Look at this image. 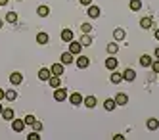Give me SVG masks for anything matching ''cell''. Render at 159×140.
Here are the masks:
<instances>
[{
  "instance_id": "obj_13",
  "label": "cell",
  "mask_w": 159,
  "mask_h": 140,
  "mask_svg": "<svg viewBox=\"0 0 159 140\" xmlns=\"http://www.w3.org/2000/svg\"><path fill=\"white\" fill-rule=\"evenodd\" d=\"M123 79L125 81H134L136 79V71H134V69H125V71H123Z\"/></svg>"
},
{
  "instance_id": "obj_42",
  "label": "cell",
  "mask_w": 159,
  "mask_h": 140,
  "mask_svg": "<svg viewBox=\"0 0 159 140\" xmlns=\"http://www.w3.org/2000/svg\"><path fill=\"white\" fill-rule=\"evenodd\" d=\"M2 110H4V108H2V106H0V113H2Z\"/></svg>"
},
{
  "instance_id": "obj_11",
  "label": "cell",
  "mask_w": 159,
  "mask_h": 140,
  "mask_svg": "<svg viewBox=\"0 0 159 140\" xmlns=\"http://www.w3.org/2000/svg\"><path fill=\"white\" fill-rule=\"evenodd\" d=\"M88 63H90V60H88L86 56H79V58H77V67L84 69V67H88Z\"/></svg>"
},
{
  "instance_id": "obj_28",
  "label": "cell",
  "mask_w": 159,
  "mask_h": 140,
  "mask_svg": "<svg viewBox=\"0 0 159 140\" xmlns=\"http://www.w3.org/2000/svg\"><path fill=\"white\" fill-rule=\"evenodd\" d=\"M142 8V2H140V0H130V10L132 12H138Z\"/></svg>"
},
{
  "instance_id": "obj_27",
  "label": "cell",
  "mask_w": 159,
  "mask_h": 140,
  "mask_svg": "<svg viewBox=\"0 0 159 140\" xmlns=\"http://www.w3.org/2000/svg\"><path fill=\"white\" fill-rule=\"evenodd\" d=\"M117 52H119V46H117L115 42H109V44H107V54L113 56V54H117Z\"/></svg>"
},
{
  "instance_id": "obj_40",
  "label": "cell",
  "mask_w": 159,
  "mask_h": 140,
  "mask_svg": "<svg viewBox=\"0 0 159 140\" xmlns=\"http://www.w3.org/2000/svg\"><path fill=\"white\" fill-rule=\"evenodd\" d=\"M155 39H157V40H159V29H157V31H155Z\"/></svg>"
},
{
  "instance_id": "obj_7",
  "label": "cell",
  "mask_w": 159,
  "mask_h": 140,
  "mask_svg": "<svg viewBox=\"0 0 159 140\" xmlns=\"http://www.w3.org/2000/svg\"><path fill=\"white\" fill-rule=\"evenodd\" d=\"M125 37H127V33H125V29H115V31H113V39H115L117 42L125 40Z\"/></svg>"
},
{
  "instance_id": "obj_20",
  "label": "cell",
  "mask_w": 159,
  "mask_h": 140,
  "mask_svg": "<svg viewBox=\"0 0 159 140\" xmlns=\"http://www.w3.org/2000/svg\"><path fill=\"white\" fill-rule=\"evenodd\" d=\"M152 62H153V60H152V58L148 56V54H144V56L140 58V65H142V67H150V65H152Z\"/></svg>"
},
{
  "instance_id": "obj_33",
  "label": "cell",
  "mask_w": 159,
  "mask_h": 140,
  "mask_svg": "<svg viewBox=\"0 0 159 140\" xmlns=\"http://www.w3.org/2000/svg\"><path fill=\"white\" fill-rule=\"evenodd\" d=\"M31 127H33L35 131H42V123H40V121H37V119H35V123H33Z\"/></svg>"
},
{
  "instance_id": "obj_23",
  "label": "cell",
  "mask_w": 159,
  "mask_h": 140,
  "mask_svg": "<svg viewBox=\"0 0 159 140\" xmlns=\"http://www.w3.org/2000/svg\"><path fill=\"white\" fill-rule=\"evenodd\" d=\"M148 129H150V131H157L159 129V121L157 119H148Z\"/></svg>"
},
{
  "instance_id": "obj_21",
  "label": "cell",
  "mask_w": 159,
  "mask_h": 140,
  "mask_svg": "<svg viewBox=\"0 0 159 140\" xmlns=\"http://www.w3.org/2000/svg\"><path fill=\"white\" fill-rule=\"evenodd\" d=\"M109 81H111L113 85H119L121 81H123V73H117V71H113V73H111V79H109Z\"/></svg>"
},
{
  "instance_id": "obj_5",
  "label": "cell",
  "mask_w": 159,
  "mask_h": 140,
  "mask_svg": "<svg viewBox=\"0 0 159 140\" xmlns=\"http://www.w3.org/2000/svg\"><path fill=\"white\" fill-rule=\"evenodd\" d=\"M127 102H129V96L125 94V92H119V94L115 96V104H117V106H125Z\"/></svg>"
},
{
  "instance_id": "obj_34",
  "label": "cell",
  "mask_w": 159,
  "mask_h": 140,
  "mask_svg": "<svg viewBox=\"0 0 159 140\" xmlns=\"http://www.w3.org/2000/svg\"><path fill=\"white\" fill-rule=\"evenodd\" d=\"M27 140H39V131H35V133H31V134L27 136Z\"/></svg>"
},
{
  "instance_id": "obj_16",
  "label": "cell",
  "mask_w": 159,
  "mask_h": 140,
  "mask_svg": "<svg viewBox=\"0 0 159 140\" xmlns=\"http://www.w3.org/2000/svg\"><path fill=\"white\" fill-rule=\"evenodd\" d=\"M2 117H4L6 121H12V119L16 117V111L10 110V108H6V110H2Z\"/></svg>"
},
{
  "instance_id": "obj_22",
  "label": "cell",
  "mask_w": 159,
  "mask_h": 140,
  "mask_svg": "<svg viewBox=\"0 0 159 140\" xmlns=\"http://www.w3.org/2000/svg\"><path fill=\"white\" fill-rule=\"evenodd\" d=\"M115 106H117V104H115V100H113V98H107V100L104 102V108H106L107 111H113V110H115Z\"/></svg>"
},
{
  "instance_id": "obj_3",
  "label": "cell",
  "mask_w": 159,
  "mask_h": 140,
  "mask_svg": "<svg viewBox=\"0 0 159 140\" xmlns=\"http://www.w3.org/2000/svg\"><path fill=\"white\" fill-rule=\"evenodd\" d=\"M10 83H12L14 86L16 85H21V83H23V75H21V73H12V75H10Z\"/></svg>"
},
{
  "instance_id": "obj_1",
  "label": "cell",
  "mask_w": 159,
  "mask_h": 140,
  "mask_svg": "<svg viewBox=\"0 0 159 140\" xmlns=\"http://www.w3.org/2000/svg\"><path fill=\"white\" fill-rule=\"evenodd\" d=\"M54 100H58V102L67 100V90H65V88H56V92H54Z\"/></svg>"
},
{
  "instance_id": "obj_8",
  "label": "cell",
  "mask_w": 159,
  "mask_h": 140,
  "mask_svg": "<svg viewBox=\"0 0 159 140\" xmlns=\"http://www.w3.org/2000/svg\"><path fill=\"white\" fill-rule=\"evenodd\" d=\"M153 23H155L153 17H142V19H140V27H142V29H150Z\"/></svg>"
},
{
  "instance_id": "obj_2",
  "label": "cell",
  "mask_w": 159,
  "mask_h": 140,
  "mask_svg": "<svg viewBox=\"0 0 159 140\" xmlns=\"http://www.w3.org/2000/svg\"><path fill=\"white\" fill-rule=\"evenodd\" d=\"M23 127H25V121H21V119H12V129L16 131V133H21L23 131Z\"/></svg>"
},
{
  "instance_id": "obj_9",
  "label": "cell",
  "mask_w": 159,
  "mask_h": 140,
  "mask_svg": "<svg viewBox=\"0 0 159 140\" xmlns=\"http://www.w3.org/2000/svg\"><path fill=\"white\" fill-rule=\"evenodd\" d=\"M61 40L63 42H71L73 40V31L71 29H63L61 31Z\"/></svg>"
},
{
  "instance_id": "obj_24",
  "label": "cell",
  "mask_w": 159,
  "mask_h": 140,
  "mask_svg": "<svg viewBox=\"0 0 159 140\" xmlns=\"http://www.w3.org/2000/svg\"><path fill=\"white\" fill-rule=\"evenodd\" d=\"M81 44L83 46H90V44H92V37H90L88 33H84L83 37H81Z\"/></svg>"
},
{
  "instance_id": "obj_25",
  "label": "cell",
  "mask_w": 159,
  "mask_h": 140,
  "mask_svg": "<svg viewBox=\"0 0 159 140\" xmlns=\"http://www.w3.org/2000/svg\"><path fill=\"white\" fill-rule=\"evenodd\" d=\"M37 14H39L40 17H46V16L50 14V8H48V6H39V10H37Z\"/></svg>"
},
{
  "instance_id": "obj_39",
  "label": "cell",
  "mask_w": 159,
  "mask_h": 140,
  "mask_svg": "<svg viewBox=\"0 0 159 140\" xmlns=\"http://www.w3.org/2000/svg\"><path fill=\"white\" fill-rule=\"evenodd\" d=\"M155 58L159 60V48H155Z\"/></svg>"
},
{
  "instance_id": "obj_10",
  "label": "cell",
  "mask_w": 159,
  "mask_h": 140,
  "mask_svg": "<svg viewBox=\"0 0 159 140\" xmlns=\"http://www.w3.org/2000/svg\"><path fill=\"white\" fill-rule=\"evenodd\" d=\"M50 73H52V75L61 77V75H63V65H61V63H54V65H52V69H50Z\"/></svg>"
},
{
  "instance_id": "obj_31",
  "label": "cell",
  "mask_w": 159,
  "mask_h": 140,
  "mask_svg": "<svg viewBox=\"0 0 159 140\" xmlns=\"http://www.w3.org/2000/svg\"><path fill=\"white\" fill-rule=\"evenodd\" d=\"M23 121H25V125H33V123H35V115H33V113H29V115H27V117H25Z\"/></svg>"
},
{
  "instance_id": "obj_41",
  "label": "cell",
  "mask_w": 159,
  "mask_h": 140,
  "mask_svg": "<svg viewBox=\"0 0 159 140\" xmlns=\"http://www.w3.org/2000/svg\"><path fill=\"white\" fill-rule=\"evenodd\" d=\"M2 23H4V21H2V19H0V27H2Z\"/></svg>"
},
{
  "instance_id": "obj_26",
  "label": "cell",
  "mask_w": 159,
  "mask_h": 140,
  "mask_svg": "<svg viewBox=\"0 0 159 140\" xmlns=\"http://www.w3.org/2000/svg\"><path fill=\"white\" fill-rule=\"evenodd\" d=\"M83 102H84L86 108H94V106H96V98H94V96H86Z\"/></svg>"
},
{
  "instance_id": "obj_4",
  "label": "cell",
  "mask_w": 159,
  "mask_h": 140,
  "mask_svg": "<svg viewBox=\"0 0 159 140\" xmlns=\"http://www.w3.org/2000/svg\"><path fill=\"white\" fill-rule=\"evenodd\" d=\"M81 50H83V44H81V42H75V40H71V42H69V52H71L73 56H75V54H79Z\"/></svg>"
},
{
  "instance_id": "obj_35",
  "label": "cell",
  "mask_w": 159,
  "mask_h": 140,
  "mask_svg": "<svg viewBox=\"0 0 159 140\" xmlns=\"http://www.w3.org/2000/svg\"><path fill=\"white\" fill-rule=\"evenodd\" d=\"M150 67H153V71H155V73H159V60H157V62H152V65H150Z\"/></svg>"
},
{
  "instance_id": "obj_14",
  "label": "cell",
  "mask_w": 159,
  "mask_h": 140,
  "mask_svg": "<svg viewBox=\"0 0 159 140\" xmlns=\"http://www.w3.org/2000/svg\"><path fill=\"white\" fill-rule=\"evenodd\" d=\"M98 16H100V8H98V6H92V4H90V6H88V17L96 19Z\"/></svg>"
},
{
  "instance_id": "obj_32",
  "label": "cell",
  "mask_w": 159,
  "mask_h": 140,
  "mask_svg": "<svg viewBox=\"0 0 159 140\" xmlns=\"http://www.w3.org/2000/svg\"><path fill=\"white\" fill-rule=\"evenodd\" d=\"M81 31H83V33H90V31H92V25H90V23H83V25H81Z\"/></svg>"
},
{
  "instance_id": "obj_38",
  "label": "cell",
  "mask_w": 159,
  "mask_h": 140,
  "mask_svg": "<svg viewBox=\"0 0 159 140\" xmlns=\"http://www.w3.org/2000/svg\"><path fill=\"white\" fill-rule=\"evenodd\" d=\"M8 4V0H0V6H6Z\"/></svg>"
},
{
  "instance_id": "obj_29",
  "label": "cell",
  "mask_w": 159,
  "mask_h": 140,
  "mask_svg": "<svg viewBox=\"0 0 159 140\" xmlns=\"http://www.w3.org/2000/svg\"><path fill=\"white\" fill-rule=\"evenodd\" d=\"M6 21L16 23V21H17V14H16V12H8V14H6Z\"/></svg>"
},
{
  "instance_id": "obj_30",
  "label": "cell",
  "mask_w": 159,
  "mask_h": 140,
  "mask_svg": "<svg viewBox=\"0 0 159 140\" xmlns=\"http://www.w3.org/2000/svg\"><path fill=\"white\" fill-rule=\"evenodd\" d=\"M16 98H17V92H16V90H8V92H6V100L16 102Z\"/></svg>"
},
{
  "instance_id": "obj_6",
  "label": "cell",
  "mask_w": 159,
  "mask_h": 140,
  "mask_svg": "<svg viewBox=\"0 0 159 140\" xmlns=\"http://www.w3.org/2000/svg\"><path fill=\"white\" fill-rule=\"evenodd\" d=\"M117 65H119V63H117V60H115V58H113V56H111V58H107V60H106V67L109 69V71H115V69H117Z\"/></svg>"
},
{
  "instance_id": "obj_37",
  "label": "cell",
  "mask_w": 159,
  "mask_h": 140,
  "mask_svg": "<svg viewBox=\"0 0 159 140\" xmlns=\"http://www.w3.org/2000/svg\"><path fill=\"white\" fill-rule=\"evenodd\" d=\"M2 98H6V92H4L2 88H0V100H2Z\"/></svg>"
},
{
  "instance_id": "obj_19",
  "label": "cell",
  "mask_w": 159,
  "mask_h": 140,
  "mask_svg": "<svg viewBox=\"0 0 159 140\" xmlns=\"http://www.w3.org/2000/svg\"><path fill=\"white\" fill-rule=\"evenodd\" d=\"M48 40H50L48 33H39V35H37V42H39V44H48Z\"/></svg>"
},
{
  "instance_id": "obj_36",
  "label": "cell",
  "mask_w": 159,
  "mask_h": 140,
  "mask_svg": "<svg viewBox=\"0 0 159 140\" xmlns=\"http://www.w3.org/2000/svg\"><path fill=\"white\" fill-rule=\"evenodd\" d=\"M81 4H84V6H90V4H92V0H81Z\"/></svg>"
},
{
  "instance_id": "obj_17",
  "label": "cell",
  "mask_w": 159,
  "mask_h": 140,
  "mask_svg": "<svg viewBox=\"0 0 159 140\" xmlns=\"http://www.w3.org/2000/svg\"><path fill=\"white\" fill-rule=\"evenodd\" d=\"M84 98L81 96V94H79V92H73V94H71V98H69V102L73 104V106H79V104H81Z\"/></svg>"
},
{
  "instance_id": "obj_18",
  "label": "cell",
  "mask_w": 159,
  "mask_h": 140,
  "mask_svg": "<svg viewBox=\"0 0 159 140\" xmlns=\"http://www.w3.org/2000/svg\"><path fill=\"white\" fill-rule=\"evenodd\" d=\"M46 83H48L52 88H60V77H58V75H52V77L46 81Z\"/></svg>"
},
{
  "instance_id": "obj_15",
  "label": "cell",
  "mask_w": 159,
  "mask_h": 140,
  "mask_svg": "<svg viewBox=\"0 0 159 140\" xmlns=\"http://www.w3.org/2000/svg\"><path fill=\"white\" fill-rule=\"evenodd\" d=\"M61 63H63V65L73 63V54H71V52H63V54H61Z\"/></svg>"
},
{
  "instance_id": "obj_12",
  "label": "cell",
  "mask_w": 159,
  "mask_h": 140,
  "mask_svg": "<svg viewBox=\"0 0 159 140\" xmlns=\"http://www.w3.org/2000/svg\"><path fill=\"white\" fill-rule=\"evenodd\" d=\"M50 77H52V73H50L48 67H42L40 71H39V79H40V81H48Z\"/></svg>"
}]
</instances>
